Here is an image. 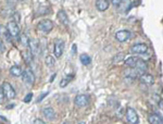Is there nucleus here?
<instances>
[{"mask_svg":"<svg viewBox=\"0 0 163 124\" xmlns=\"http://www.w3.org/2000/svg\"><path fill=\"white\" fill-rule=\"evenodd\" d=\"M110 5V0H96V8L98 11H106Z\"/></svg>","mask_w":163,"mask_h":124,"instance_id":"11","label":"nucleus"},{"mask_svg":"<svg viewBox=\"0 0 163 124\" xmlns=\"http://www.w3.org/2000/svg\"><path fill=\"white\" fill-rule=\"evenodd\" d=\"M20 43H21L22 46H24V47H27V46H28L29 38L25 33H22L21 35H20Z\"/></svg>","mask_w":163,"mask_h":124,"instance_id":"21","label":"nucleus"},{"mask_svg":"<svg viewBox=\"0 0 163 124\" xmlns=\"http://www.w3.org/2000/svg\"><path fill=\"white\" fill-rule=\"evenodd\" d=\"M5 50H6V48H5V45H3V41H2V39L0 38V52H3Z\"/></svg>","mask_w":163,"mask_h":124,"instance_id":"30","label":"nucleus"},{"mask_svg":"<svg viewBox=\"0 0 163 124\" xmlns=\"http://www.w3.org/2000/svg\"><path fill=\"white\" fill-rule=\"evenodd\" d=\"M0 36H2L3 38H6L7 41H10V34L8 32L7 27L2 24H0Z\"/></svg>","mask_w":163,"mask_h":124,"instance_id":"20","label":"nucleus"},{"mask_svg":"<svg viewBox=\"0 0 163 124\" xmlns=\"http://www.w3.org/2000/svg\"><path fill=\"white\" fill-rule=\"evenodd\" d=\"M33 124H46V123H45V122H44L41 119H36L35 121H34Z\"/></svg>","mask_w":163,"mask_h":124,"instance_id":"33","label":"nucleus"},{"mask_svg":"<svg viewBox=\"0 0 163 124\" xmlns=\"http://www.w3.org/2000/svg\"><path fill=\"white\" fill-rule=\"evenodd\" d=\"M1 87H2V91H3V94H5L6 98H8V99H14L17 94H15L14 88L12 87L11 84L8 83V82H5Z\"/></svg>","mask_w":163,"mask_h":124,"instance_id":"4","label":"nucleus"},{"mask_svg":"<svg viewBox=\"0 0 163 124\" xmlns=\"http://www.w3.org/2000/svg\"><path fill=\"white\" fill-rule=\"evenodd\" d=\"M37 29L40 32H43V33H49V32H51L53 29V22L48 19L41 20V21L37 24Z\"/></svg>","mask_w":163,"mask_h":124,"instance_id":"1","label":"nucleus"},{"mask_svg":"<svg viewBox=\"0 0 163 124\" xmlns=\"http://www.w3.org/2000/svg\"><path fill=\"white\" fill-rule=\"evenodd\" d=\"M124 57H125V55H123V53H119L118 57L114 58V62H119V61H120V60L124 59Z\"/></svg>","mask_w":163,"mask_h":124,"instance_id":"28","label":"nucleus"},{"mask_svg":"<svg viewBox=\"0 0 163 124\" xmlns=\"http://www.w3.org/2000/svg\"><path fill=\"white\" fill-rule=\"evenodd\" d=\"M134 69L138 70V71H140L142 73H145V72L147 71V69H148V67H147V63L144 61V60L138 59V61H137V63H136V65H135Z\"/></svg>","mask_w":163,"mask_h":124,"instance_id":"14","label":"nucleus"},{"mask_svg":"<svg viewBox=\"0 0 163 124\" xmlns=\"http://www.w3.org/2000/svg\"><path fill=\"white\" fill-rule=\"evenodd\" d=\"M45 62H46V65H47V67L51 68V67H53V65H55V58H53L52 56H47V57H46V59H45Z\"/></svg>","mask_w":163,"mask_h":124,"instance_id":"24","label":"nucleus"},{"mask_svg":"<svg viewBox=\"0 0 163 124\" xmlns=\"http://www.w3.org/2000/svg\"><path fill=\"white\" fill-rule=\"evenodd\" d=\"M71 79H72V76H67L66 79H62V81L60 82V87H65V86L69 84V82L71 81Z\"/></svg>","mask_w":163,"mask_h":124,"instance_id":"25","label":"nucleus"},{"mask_svg":"<svg viewBox=\"0 0 163 124\" xmlns=\"http://www.w3.org/2000/svg\"><path fill=\"white\" fill-rule=\"evenodd\" d=\"M110 1L112 2L113 6H119L121 3V1H122V0H110Z\"/></svg>","mask_w":163,"mask_h":124,"instance_id":"32","label":"nucleus"},{"mask_svg":"<svg viewBox=\"0 0 163 124\" xmlns=\"http://www.w3.org/2000/svg\"><path fill=\"white\" fill-rule=\"evenodd\" d=\"M22 79H23V82L26 86H33V84L35 83V74L33 73L32 70L27 69L23 71Z\"/></svg>","mask_w":163,"mask_h":124,"instance_id":"2","label":"nucleus"},{"mask_svg":"<svg viewBox=\"0 0 163 124\" xmlns=\"http://www.w3.org/2000/svg\"><path fill=\"white\" fill-rule=\"evenodd\" d=\"M148 121L150 124H162V117L158 113H152L149 115Z\"/></svg>","mask_w":163,"mask_h":124,"instance_id":"13","label":"nucleus"},{"mask_svg":"<svg viewBox=\"0 0 163 124\" xmlns=\"http://www.w3.org/2000/svg\"><path fill=\"white\" fill-rule=\"evenodd\" d=\"M14 107V105H9V107H8V109H10V108H13Z\"/></svg>","mask_w":163,"mask_h":124,"instance_id":"35","label":"nucleus"},{"mask_svg":"<svg viewBox=\"0 0 163 124\" xmlns=\"http://www.w3.org/2000/svg\"><path fill=\"white\" fill-rule=\"evenodd\" d=\"M7 1L9 5H15V3H17L19 1H23V0H7Z\"/></svg>","mask_w":163,"mask_h":124,"instance_id":"31","label":"nucleus"},{"mask_svg":"<svg viewBox=\"0 0 163 124\" xmlns=\"http://www.w3.org/2000/svg\"><path fill=\"white\" fill-rule=\"evenodd\" d=\"M148 50V46L146 44H136V45L132 46L131 47V51L133 53H136V55H140V53H145Z\"/></svg>","mask_w":163,"mask_h":124,"instance_id":"9","label":"nucleus"},{"mask_svg":"<svg viewBox=\"0 0 163 124\" xmlns=\"http://www.w3.org/2000/svg\"><path fill=\"white\" fill-rule=\"evenodd\" d=\"M58 19H59V21H60L61 23L64 24V25H67V24H69V17H67L66 12H65L64 10H60V11L58 12Z\"/></svg>","mask_w":163,"mask_h":124,"instance_id":"15","label":"nucleus"},{"mask_svg":"<svg viewBox=\"0 0 163 124\" xmlns=\"http://www.w3.org/2000/svg\"><path fill=\"white\" fill-rule=\"evenodd\" d=\"M131 32L130 31H126V29H122V31H119L115 33V38L116 41H121V43H124V41H128L131 37Z\"/></svg>","mask_w":163,"mask_h":124,"instance_id":"8","label":"nucleus"},{"mask_svg":"<svg viewBox=\"0 0 163 124\" xmlns=\"http://www.w3.org/2000/svg\"><path fill=\"white\" fill-rule=\"evenodd\" d=\"M160 108L162 109V100H160Z\"/></svg>","mask_w":163,"mask_h":124,"instance_id":"36","label":"nucleus"},{"mask_svg":"<svg viewBox=\"0 0 163 124\" xmlns=\"http://www.w3.org/2000/svg\"><path fill=\"white\" fill-rule=\"evenodd\" d=\"M75 52H76V46H73V53H75Z\"/></svg>","mask_w":163,"mask_h":124,"instance_id":"34","label":"nucleus"},{"mask_svg":"<svg viewBox=\"0 0 163 124\" xmlns=\"http://www.w3.org/2000/svg\"><path fill=\"white\" fill-rule=\"evenodd\" d=\"M119 7H120V10H122V11H127L131 8V1L130 0H122L121 3L119 5Z\"/></svg>","mask_w":163,"mask_h":124,"instance_id":"23","label":"nucleus"},{"mask_svg":"<svg viewBox=\"0 0 163 124\" xmlns=\"http://www.w3.org/2000/svg\"><path fill=\"white\" fill-rule=\"evenodd\" d=\"M10 73L12 74L13 76H22V74H23V70H22L21 67H19V65H13V67H11V69H10Z\"/></svg>","mask_w":163,"mask_h":124,"instance_id":"17","label":"nucleus"},{"mask_svg":"<svg viewBox=\"0 0 163 124\" xmlns=\"http://www.w3.org/2000/svg\"><path fill=\"white\" fill-rule=\"evenodd\" d=\"M43 113L46 117V119L48 120H53L55 118V112L52 108H46V109L43 110Z\"/></svg>","mask_w":163,"mask_h":124,"instance_id":"16","label":"nucleus"},{"mask_svg":"<svg viewBox=\"0 0 163 124\" xmlns=\"http://www.w3.org/2000/svg\"><path fill=\"white\" fill-rule=\"evenodd\" d=\"M32 97H33V94L29 93L28 95H26V97L24 98V103H29L32 100Z\"/></svg>","mask_w":163,"mask_h":124,"instance_id":"29","label":"nucleus"},{"mask_svg":"<svg viewBox=\"0 0 163 124\" xmlns=\"http://www.w3.org/2000/svg\"><path fill=\"white\" fill-rule=\"evenodd\" d=\"M126 119L130 124H138L139 118L136 112V110H135L134 108L128 107L126 109Z\"/></svg>","mask_w":163,"mask_h":124,"instance_id":"3","label":"nucleus"},{"mask_svg":"<svg viewBox=\"0 0 163 124\" xmlns=\"http://www.w3.org/2000/svg\"><path fill=\"white\" fill-rule=\"evenodd\" d=\"M64 50V41L62 39H57L55 41V46H53V53H55V58H61Z\"/></svg>","mask_w":163,"mask_h":124,"instance_id":"6","label":"nucleus"},{"mask_svg":"<svg viewBox=\"0 0 163 124\" xmlns=\"http://www.w3.org/2000/svg\"><path fill=\"white\" fill-rule=\"evenodd\" d=\"M7 29L9 32L10 36L11 37H17L20 34V27H19V24L15 23L14 21H10L9 23L7 24Z\"/></svg>","mask_w":163,"mask_h":124,"instance_id":"7","label":"nucleus"},{"mask_svg":"<svg viewBox=\"0 0 163 124\" xmlns=\"http://www.w3.org/2000/svg\"><path fill=\"white\" fill-rule=\"evenodd\" d=\"M89 101H90V98H89V96L87 95H77L76 97H75L74 99V103L75 106H77L78 108H84V107H87V106L89 105Z\"/></svg>","mask_w":163,"mask_h":124,"instance_id":"5","label":"nucleus"},{"mask_svg":"<svg viewBox=\"0 0 163 124\" xmlns=\"http://www.w3.org/2000/svg\"><path fill=\"white\" fill-rule=\"evenodd\" d=\"M139 79H140V81L142 82V83L147 84V85H152V84L154 83V77L151 75V74L149 73H142L140 76H139Z\"/></svg>","mask_w":163,"mask_h":124,"instance_id":"12","label":"nucleus"},{"mask_svg":"<svg viewBox=\"0 0 163 124\" xmlns=\"http://www.w3.org/2000/svg\"><path fill=\"white\" fill-rule=\"evenodd\" d=\"M23 57H24V60H25V62H26L27 64H31L32 62H33L34 56L32 55V52L29 51V49L27 51H24V52H23Z\"/></svg>","mask_w":163,"mask_h":124,"instance_id":"22","label":"nucleus"},{"mask_svg":"<svg viewBox=\"0 0 163 124\" xmlns=\"http://www.w3.org/2000/svg\"><path fill=\"white\" fill-rule=\"evenodd\" d=\"M39 45H40V43H39V41H37L36 38L29 39L28 47H29V51H31L32 55H33V56H36L37 53H38Z\"/></svg>","mask_w":163,"mask_h":124,"instance_id":"10","label":"nucleus"},{"mask_svg":"<svg viewBox=\"0 0 163 124\" xmlns=\"http://www.w3.org/2000/svg\"><path fill=\"white\" fill-rule=\"evenodd\" d=\"M139 58L138 57H130L127 58L126 60H125V64L127 65V67H131V68H135V65H136L137 61H138Z\"/></svg>","mask_w":163,"mask_h":124,"instance_id":"18","label":"nucleus"},{"mask_svg":"<svg viewBox=\"0 0 163 124\" xmlns=\"http://www.w3.org/2000/svg\"><path fill=\"white\" fill-rule=\"evenodd\" d=\"M79 60H81L82 64H84V65H89L91 62V58L89 57L87 53H82L81 57H79Z\"/></svg>","mask_w":163,"mask_h":124,"instance_id":"19","label":"nucleus"},{"mask_svg":"<svg viewBox=\"0 0 163 124\" xmlns=\"http://www.w3.org/2000/svg\"><path fill=\"white\" fill-rule=\"evenodd\" d=\"M13 17H14L15 23H19V22L21 21V15H20L19 13H14V14H13Z\"/></svg>","mask_w":163,"mask_h":124,"instance_id":"27","label":"nucleus"},{"mask_svg":"<svg viewBox=\"0 0 163 124\" xmlns=\"http://www.w3.org/2000/svg\"><path fill=\"white\" fill-rule=\"evenodd\" d=\"M5 94H3V91H2V87L0 86V103H5Z\"/></svg>","mask_w":163,"mask_h":124,"instance_id":"26","label":"nucleus"}]
</instances>
